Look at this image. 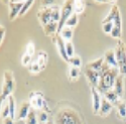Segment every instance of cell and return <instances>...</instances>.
I'll list each match as a JSON object with an SVG mask.
<instances>
[{"label": "cell", "instance_id": "obj_29", "mask_svg": "<svg viewBox=\"0 0 126 124\" xmlns=\"http://www.w3.org/2000/svg\"><path fill=\"white\" fill-rule=\"evenodd\" d=\"M69 63L71 64L72 67H76V68H80L82 66V60L79 56H74L69 59Z\"/></svg>", "mask_w": 126, "mask_h": 124}, {"label": "cell", "instance_id": "obj_13", "mask_svg": "<svg viewBox=\"0 0 126 124\" xmlns=\"http://www.w3.org/2000/svg\"><path fill=\"white\" fill-rule=\"evenodd\" d=\"M113 90L118 95V97L120 99H122L123 93H124V81H123V76L122 75H118V77L116 78V80H115Z\"/></svg>", "mask_w": 126, "mask_h": 124}, {"label": "cell", "instance_id": "obj_10", "mask_svg": "<svg viewBox=\"0 0 126 124\" xmlns=\"http://www.w3.org/2000/svg\"><path fill=\"white\" fill-rule=\"evenodd\" d=\"M85 74H86V77L88 78L89 82L93 85V87L97 88L98 87V84H99V80H100V73H99V72H96V71H94V70H91V69L86 68Z\"/></svg>", "mask_w": 126, "mask_h": 124}, {"label": "cell", "instance_id": "obj_18", "mask_svg": "<svg viewBox=\"0 0 126 124\" xmlns=\"http://www.w3.org/2000/svg\"><path fill=\"white\" fill-rule=\"evenodd\" d=\"M103 64H104V58H100V59H97L93 62H90V63L87 65L86 68L88 69H91V70H94L96 72H101V69L103 67Z\"/></svg>", "mask_w": 126, "mask_h": 124}, {"label": "cell", "instance_id": "obj_15", "mask_svg": "<svg viewBox=\"0 0 126 124\" xmlns=\"http://www.w3.org/2000/svg\"><path fill=\"white\" fill-rule=\"evenodd\" d=\"M30 103L29 102H22L21 105L19 107V110H18V115H17V119L18 120H24L26 119L28 113H29V110H30Z\"/></svg>", "mask_w": 126, "mask_h": 124}, {"label": "cell", "instance_id": "obj_17", "mask_svg": "<svg viewBox=\"0 0 126 124\" xmlns=\"http://www.w3.org/2000/svg\"><path fill=\"white\" fill-rule=\"evenodd\" d=\"M103 95H104V98L107 99L110 103H112V104H115V103L118 104V102L120 101V98L118 97V95L115 93V91L113 89H110V90L106 91L105 93H103Z\"/></svg>", "mask_w": 126, "mask_h": 124}, {"label": "cell", "instance_id": "obj_37", "mask_svg": "<svg viewBox=\"0 0 126 124\" xmlns=\"http://www.w3.org/2000/svg\"><path fill=\"white\" fill-rule=\"evenodd\" d=\"M30 63H31V56H29L27 54H24L22 56V58H21V64L23 66H27Z\"/></svg>", "mask_w": 126, "mask_h": 124}, {"label": "cell", "instance_id": "obj_34", "mask_svg": "<svg viewBox=\"0 0 126 124\" xmlns=\"http://www.w3.org/2000/svg\"><path fill=\"white\" fill-rule=\"evenodd\" d=\"M34 53H35V46H34L33 43H31L30 41V43H28L27 46H26V53L25 54L32 57L34 55Z\"/></svg>", "mask_w": 126, "mask_h": 124}, {"label": "cell", "instance_id": "obj_7", "mask_svg": "<svg viewBox=\"0 0 126 124\" xmlns=\"http://www.w3.org/2000/svg\"><path fill=\"white\" fill-rule=\"evenodd\" d=\"M91 94H92V106H93V111L94 113H98L100 110L101 106V101H102V95L98 91L97 88L92 87L91 88Z\"/></svg>", "mask_w": 126, "mask_h": 124}, {"label": "cell", "instance_id": "obj_33", "mask_svg": "<svg viewBox=\"0 0 126 124\" xmlns=\"http://www.w3.org/2000/svg\"><path fill=\"white\" fill-rule=\"evenodd\" d=\"M9 106H8V103H6L5 105H2V108H1V114H0V116H1L3 119L6 118V117H9Z\"/></svg>", "mask_w": 126, "mask_h": 124}, {"label": "cell", "instance_id": "obj_39", "mask_svg": "<svg viewBox=\"0 0 126 124\" xmlns=\"http://www.w3.org/2000/svg\"><path fill=\"white\" fill-rule=\"evenodd\" d=\"M41 4H43V7H51V6H54L55 2L54 1H43Z\"/></svg>", "mask_w": 126, "mask_h": 124}, {"label": "cell", "instance_id": "obj_21", "mask_svg": "<svg viewBox=\"0 0 126 124\" xmlns=\"http://www.w3.org/2000/svg\"><path fill=\"white\" fill-rule=\"evenodd\" d=\"M50 14H51V21L58 22L61 19V7L58 5H54L50 7Z\"/></svg>", "mask_w": 126, "mask_h": 124}, {"label": "cell", "instance_id": "obj_5", "mask_svg": "<svg viewBox=\"0 0 126 124\" xmlns=\"http://www.w3.org/2000/svg\"><path fill=\"white\" fill-rule=\"evenodd\" d=\"M14 77L11 71H5L3 74V85H2V93L1 96L6 99L8 98V96L11 95V93L14 90Z\"/></svg>", "mask_w": 126, "mask_h": 124}, {"label": "cell", "instance_id": "obj_30", "mask_svg": "<svg viewBox=\"0 0 126 124\" xmlns=\"http://www.w3.org/2000/svg\"><path fill=\"white\" fill-rule=\"evenodd\" d=\"M80 75V68H76V67H71L69 69V76L72 80H75L79 77Z\"/></svg>", "mask_w": 126, "mask_h": 124}, {"label": "cell", "instance_id": "obj_27", "mask_svg": "<svg viewBox=\"0 0 126 124\" xmlns=\"http://www.w3.org/2000/svg\"><path fill=\"white\" fill-rule=\"evenodd\" d=\"M85 10V5L82 1H74V13L81 14Z\"/></svg>", "mask_w": 126, "mask_h": 124}, {"label": "cell", "instance_id": "obj_28", "mask_svg": "<svg viewBox=\"0 0 126 124\" xmlns=\"http://www.w3.org/2000/svg\"><path fill=\"white\" fill-rule=\"evenodd\" d=\"M66 53L69 59L75 56V48H74V45H73L72 41H67L66 43Z\"/></svg>", "mask_w": 126, "mask_h": 124}, {"label": "cell", "instance_id": "obj_31", "mask_svg": "<svg viewBox=\"0 0 126 124\" xmlns=\"http://www.w3.org/2000/svg\"><path fill=\"white\" fill-rule=\"evenodd\" d=\"M33 3H34L33 0H28V1H25L24 4H23V6H22V8H21V10H20V12H19V15L20 16L24 15L26 13V11L31 7V5H32Z\"/></svg>", "mask_w": 126, "mask_h": 124}, {"label": "cell", "instance_id": "obj_3", "mask_svg": "<svg viewBox=\"0 0 126 124\" xmlns=\"http://www.w3.org/2000/svg\"><path fill=\"white\" fill-rule=\"evenodd\" d=\"M114 51L120 73L122 76H126V46L122 40H118L117 46Z\"/></svg>", "mask_w": 126, "mask_h": 124}, {"label": "cell", "instance_id": "obj_25", "mask_svg": "<svg viewBox=\"0 0 126 124\" xmlns=\"http://www.w3.org/2000/svg\"><path fill=\"white\" fill-rule=\"evenodd\" d=\"M117 111L118 114L122 119L126 118V103L125 102H121L119 101L117 104Z\"/></svg>", "mask_w": 126, "mask_h": 124}, {"label": "cell", "instance_id": "obj_20", "mask_svg": "<svg viewBox=\"0 0 126 124\" xmlns=\"http://www.w3.org/2000/svg\"><path fill=\"white\" fill-rule=\"evenodd\" d=\"M60 35L62 36V38L64 39L66 43H67V41H71V39L73 37V29L71 27L64 26V27H63V29L61 30Z\"/></svg>", "mask_w": 126, "mask_h": 124}, {"label": "cell", "instance_id": "obj_40", "mask_svg": "<svg viewBox=\"0 0 126 124\" xmlns=\"http://www.w3.org/2000/svg\"><path fill=\"white\" fill-rule=\"evenodd\" d=\"M3 124H15V123L13 119H11L10 117H6L3 119Z\"/></svg>", "mask_w": 126, "mask_h": 124}, {"label": "cell", "instance_id": "obj_36", "mask_svg": "<svg viewBox=\"0 0 126 124\" xmlns=\"http://www.w3.org/2000/svg\"><path fill=\"white\" fill-rule=\"evenodd\" d=\"M30 71L32 72V73H38L39 71H41V69H40V67H39V65L37 64L36 61L32 62V63L30 64Z\"/></svg>", "mask_w": 126, "mask_h": 124}, {"label": "cell", "instance_id": "obj_24", "mask_svg": "<svg viewBox=\"0 0 126 124\" xmlns=\"http://www.w3.org/2000/svg\"><path fill=\"white\" fill-rule=\"evenodd\" d=\"M47 59V53H45V51H40L39 55L37 56L36 62H37V64L39 65V67H40L41 70H44L45 67H46Z\"/></svg>", "mask_w": 126, "mask_h": 124}, {"label": "cell", "instance_id": "obj_14", "mask_svg": "<svg viewBox=\"0 0 126 124\" xmlns=\"http://www.w3.org/2000/svg\"><path fill=\"white\" fill-rule=\"evenodd\" d=\"M113 108V104L110 103L107 99H105L104 97L102 98L101 101V106H100V110H99V114L101 116H107L108 114H110V112Z\"/></svg>", "mask_w": 126, "mask_h": 124}, {"label": "cell", "instance_id": "obj_38", "mask_svg": "<svg viewBox=\"0 0 126 124\" xmlns=\"http://www.w3.org/2000/svg\"><path fill=\"white\" fill-rule=\"evenodd\" d=\"M5 30H6L5 27L0 24V45H1L2 40H3V37H4V34H5Z\"/></svg>", "mask_w": 126, "mask_h": 124}, {"label": "cell", "instance_id": "obj_11", "mask_svg": "<svg viewBox=\"0 0 126 124\" xmlns=\"http://www.w3.org/2000/svg\"><path fill=\"white\" fill-rule=\"evenodd\" d=\"M104 63L107 64L111 68L118 69V64H117V61H116V56H115V51L113 49H108L106 53H105Z\"/></svg>", "mask_w": 126, "mask_h": 124}, {"label": "cell", "instance_id": "obj_35", "mask_svg": "<svg viewBox=\"0 0 126 124\" xmlns=\"http://www.w3.org/2000/svg\"><path fill=\"white\" fill-rule=\"evenodd\" d=\"M110 34H111V36H112V37L119 39V38H120V36H121V28H118V27H116V26H114Z\"/></svg>", "mask_w": 126, "mask_h": 124}, {"label": "cell", "instance_id": "obj_4", "mask_svg": "<svg viewBox=\"0 0 126 124\" xmlns=\"http://www.w3.org/2000/svg\"><path fill=\"white\" fill-rule=\"evenodd\" d=\"M74 13V1H64L63 6L61 7V19L59 21V26H58V34H60L61 30L65 26L67 20L70 18V16Z\"/></svg>", "mask_w": 126, "mask_h": 124}, {"label": "cell", "instance_id": "obj_19", "mask_svg": "<svg viewBox=\"0 0 126 124\" xmlns=\"http://www.w3.org/2000/svg\"><path fill=\"white\" fill-rule=\"evenodd\" d=\"M7 103H8L9 112H10L9 117L14 120V118H15V113H16V107H15V100H14V98H13L12 95L8 96V98H7Z\"/></svg>", "mask_w": 126, "mask_h": 124}, {"label": "cell", "instance_id": "obj_32", "mask_svg": "<svg viewBox=\"0 0 126 124\" xmlns=\"http://www.w3.org/2000/svg\"><path fill=\"white\" fill-rule=\"evenodd\" d=\"M102 27L105 33H111L112 29L114 27V22H106V23H102Z\"/></svg>", "mask_w": 126, "mask_h": 124}, {"label": "cell", "instance_id": "obj_9", "mask_svg": "<svg viewBox=\"0 0 126 124\" xmlns=\"http://www.w3.org/2000/svg\"><path fill=\"white\" fill-rule=\"evenodd\" d=\"M54 43L57 45L58 46V49H59V53H60V56L63 60H65L66 62H69V58L67 56V53H66V41L62 38V36L60 34H56L55 36V39Z\"/></svg>", "mask_w": 126, "mask_h": 124}, {"label": "cell", "instance_id": "obj_16", "mask_svg": "<svg viewBox=\"0 0 126 124\" xmlns=\"http://www.w3.org/2000/svg\"><path fill=\"white\" fill-rule=\"evenodd\" d=\"M58 26H59V23L55 22V21H50L49 23L45 25L44 26V31H45L46 35L54 36L55 34H58Z\"/></svg>", "mask_w": 126, "mask_h": 124}, {"label": "cell", "instance_id": "obj_6", "mask_svg": "<svg viewBox=\"0 0 126 124\" xmlns=\"http://www.w3.org/2000/svg\"><path fill=\"white\" fill-rule=\"evenodd\" d=\"M25 1H18V0H10L8 1V5H9V20L15 19L18 15L19 12L21 10L23 4Z\"/></svg>", "mask_w": 126, "mask_h": 124}, {"label": "cell", "instance_id": "obj_8", "mask_svg": "<svg viewBox=\"0 0 126 124\" xmlns=\"http://www.w3.org/2000/svg\"><path fill=\"white\" fill-rule=\"evenodd\" d=\"M37 17L40 24L45 26L47 23L51 21V14H50V7H41L38 12H37Z\"/></svg>", "mask_w": 126, "mask_h": 124}, {"label": "cell", "instance_id": "obj_26", "mask_svg": "<svg viewBox=\"0 0 126 124\" xmlns=\"http://www.w3.org/2000/svg\"><path fill=\"white\" fill-rule=\"evenodd\" d=\"M78 21H79L78 14L73 13V14L70 16V18L67 20V22H66L65 26H68V27H71V28H72V27H74V26H76V25H77Z\"/></svg>", "mask_w": 126, "mask_h": 124}, {"label": "cell", "instance_id": "obj_42", "mask_svg": "<svg viewBox=\"0 0 126 124\" xmlns=\"http://www.w3.org/2000/svg\"><path fill=\"white\" fill-rule=\"evenodd\" d=\"M47 124H54V123H52V122H51V121H48V122H47Z\"/></svg>", "mask_w": 126, "mask_h": 124}, {"label": "cell", "instance_id": "obj_23", "mask_svg": "<svg viewBox=\"0 0 126 124\" xmlns=\"http://www.w3.org/2000/svg\"><path fill=\"white\" fill-rule=\"evenodd\" d=\"M37 116V124H47L48 122V115L44 110H38L36 113Z\"/></svg>", "mask_w": 126, "mask_h": 124}, {"label": "cell", "instance_id": "obj_12", "mask_svg": "<svg viewBox=\"0 0 126 124\" xmlns=\"http://www.w3.org/2000/svg\"><path fill=\"white\" fill-rule=\"evenodd\" d=\"M30 105L33 107V109H39L41 110V108H43L45 106V100H44V97L41 94H39V93H36L35 95H32L30 97Z\"/></svg>", "mask_w": 126, "mask_h": 124}, {"label": "cell", "instance_id": "obj_2", "mask_svg": "<svg viewBox=\"0 0 126 124\" xmlns=\"http://www.w3.org/2000/svg\"><path fill=\"white\" fill-rule=\"evenodd\" d=\"M57 124H82L78 113L72 109H64L59 112L56 118Z\"/></svg>", "mask_w": 126, "mask_h": 124}, {"label": "cell", "instance_id": "obj_1", "mask_svg": "<svg viewBox=\"0 0 126 124\" xmlns=\"http://www.w3.org/2000/svg\"><path fill=\"white\" fill-rule=\"evenodd\" d=\"M119 74V69L116 68H111L107 64H103V67L100 72V80L98 84V91L100 93H105L106 91L113 88L115 80L118 77Z\"/></svg>", "mask_w": 126, "mask_h": 124}, {"label": "cell", "instance_id": "obj_22", "mask_svg": "<svg viewBox=\"0 0 126 124\" xmlns=\"http://www.w3.org/2000/svg\"><path fill=\"white\" fill-rule=\"evenodd\" d=\"M25 124H37V116L35 109L30 108L29 113L25 119Z\"/></svg>", "mask_w": 126, "mask_h": 124}, {"label": "cell", "instance_id": "obj_41", "mask_svg": "<svg viewBox=\"0 0 126 124\" xmlns=\"http://www.w3.org/2000/svg\"><path fill=\"white\" fill-rule=\"evenodd\" d=\"M5 99L0 95V114H1V108H2V103H3V101H4Z\"/></svg>", "mask_w": 126, "mask_h": 124}]
</instances>
